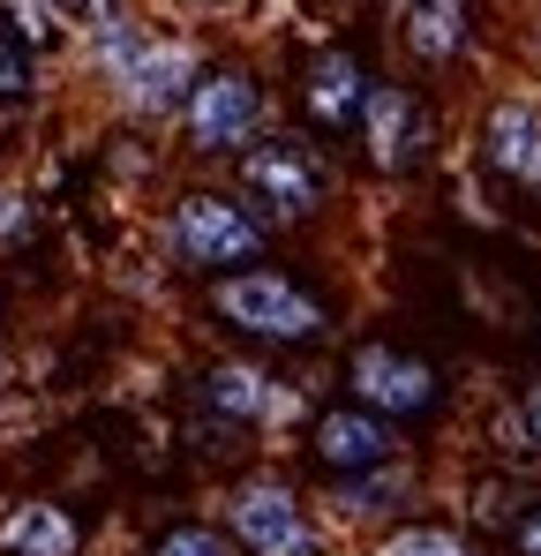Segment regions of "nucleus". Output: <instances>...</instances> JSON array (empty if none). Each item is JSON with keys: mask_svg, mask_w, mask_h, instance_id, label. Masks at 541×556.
<instances>
[{"mask_svg": "<svg viewBox=\"0 0 541 556\" xmlns=\"http://www.w3.org/2000/svg\"><path fill=\"white\" fill-rule=\"evenodd\" d=\"M466 38V0H406V53L414 61H451Z\"/></svg>", "mask_w": 541, "mask_h": 556, "instance_id": "11", "label": "nucleus"}, {"mask_svg": "<svg viewBox=\"0 0 541 556\" xmlns=\"http://www.w3.org/2000/svg\"><path fill=\"white\" fill-rule=\"evenodd\" d=\"M234 534L256 556H316L309 527H301V504H293L278 481H249V489L234 496Z\"/></svg>", "mask_w": 541, "mask_h": 556, "instance_id": "4", "label": "nucleus"}, {"mask_svg": "<svg viewBox=\"0 0 541 556\" xmlns=\"http://www.w3.org/2000/svg\"><path fill=\"white\" fill-rule=\"evenodd\" d=\"M256 218L249 211H234V203H218V195H180L174 211V249L188 264H241V256H256Z\"/></svg>", "mask_w": 541, "mask_h": 556, "instance_id": "2", "label": "nucleus"}, {"mask_svg": "<svg viewBox=\"0 0 541 556\" xmlns=\"http://www.w3.org/2000/svg\"><path fill=\"white\" fill-rule=\"evenodd\" d=\"M211 406H218V414H264L270 391H264L256 369H218L211 376Z\"/></svg>", "mask_w": 541, "mask_h": 556, "instance_id": "14", "label": "nucleus"}, {"mask_svg": "<svg viewBox=\"0 0 541 556\" xmlns=\"http://www.w3.org/2000/svg\"><path fill=\"white\" fill-rule=\"evenodd\" d=\"M256 113H264V91L249 76H211V84H196V98H188V136L203 151H226V143H249Z\"/></svg>", "mask_w": 541, "mask_h": 556, "instance_id": "5", "label": "nucleus"}, {"mask_svg": "<svg viewBox=\"0 0 541 556\" xmlns=\"http://www.w3.org/2000/svg\"><path fill=\"white\" fill-rule=\"evenodd\" d=\"M376 556H466V542L451 527H406V534H391Z\"/></svg>", "mask_w": 541, "mask_h": 556, "instance_id": "15", "label": "nucleus"}, {"mask_svg": "<svg viewBox=\"0 0 541 556\" xmlns=\"http://www.w3.org/2000/svg\"><path fill=\"white\" fill-rule=\"evenodd\" d=\"M354 391L376 406V414H422L437 399V369L429 362H406L391 346H361L354 354Z\"/></svg>", "mask_w": 541, "mask_h": 556, "instance_id": "6", "label": "nucleus"}, {"mask_svg": "<svg viewBox=\"0 0 541 556\" xmlns=\"http://www.w3.org/2000/svg\"><path fill=\"white\" fill-rule=\"evenodd\" d=\"M361 98H368V84H361V68L347 61V53H324V61L309 68V113H316V121L347 128V121L361 113Z\"/></svg>", "mask_w": 541, "mask_h": 556, "instance_id": "10", "label": "nucleus"}, {"mask_svg": "<svg viewBox=\"0 0 541 556\" xmlns=\"http://www.w3.org/2000/svg\"><path fill=\"white\" fill-rule=\"evenodd\" d=\"M203 8H218V0H203Z\"/></svg>", "mask_w": 541, "mask_h": 556, "instance_id": "23", "label": "nucleus"}, {"mask_svg": "<svg viewBox=\"0 0 541 556\" xmlns=\"http://www.w3.org/2000/svg\"><path fill=\"white\" fill-rule=\"evenodd\" d=\"M53 15H76V23H98V15H113V0H53Z\"/></svg>", "mask_w": 541, "mask_h": 556, "instance_id": "20", "label": "nucleus"}, {"mask_svg": "<svg viewBox=\"0 0 541 556\" xmlns=\"http://www.w3.org/2000/svg\"><path fill=\"white\" fill-rule=\"evenodd\" d=\"M218 316H234L241 331H264V339H309V331H324V308L301 286H286L278 271L226 278L218 286Z\"/></svg>", "mask_w": 541, "mask_h": 556, "instance_id": "1", "label": "nucleus"}, {"mask_svg": "<svg viewBox=\"0 0 541 556\" xmlns=\"http://www.w3.org/2000/svg\"><path fill=\"white\" fill-rule=\"evenodd\" d=\"M15 226H23V203H15V195H0V233H15Z\"/></svg>", "mask_w": 541, "mask_h": 556, "instance_id": "21", "label": "nucleus"}, {"mask_svg": "<svg viewBox=\"0 0 541 556\" xmlns=\"http://www.w3.org/2000/svg\"><path fill=\"white\" fill-rule=\"evenodd\" d=\"M0 98H30V53L15 38H0Z\"/></svg>", "mask_w": 541, "mask_h": 556, "instance_id": "16", "label": "nucleus"}, {"mask_svg": "<svg viewBox=\"0 0 541 556\" xmlns=\"http://www.w3.org/2000/svg\"><path fill=\"white\" fill-rule=\"evenodd\" d=\"M241 188H249L256 203H270V211L301 218V211L324 203V166H316L301 143H256V151L241 159Z\"/></svg>", "mask_w": 541, "mask_h": 556, "instance_id": "3", "label": "nucleus"}, {"mask_svg": "<svg viewBox=\"0 0 541 556\" xmlns=\"http://www.w3.org/2000/svg\"><path fill=\"white\" fill-rule=\"evenodd\" d=\"M481 143H489V166L496 174H512V181H541V113L534 105H496L489 113V128H481Z\"/></svg>", "mask_w": 541, "mask_h": 556, "instance_id": "8", "label": "nucleus"}, {"mask_svg": "<svg viewBox=\"0 0 541 556\" xmlns=\"http://www.w3.org/2000/svg\"><path fill=\"white\" fill-rule=\"evenodd\" d=\"M316 452H324V466H383L391 459V429L368 421V414H324Z\"/></svg>", "mask_w": 541, "mask_h": 556, "instance_id": "9", "label": "nucleus"}, {"mask_svg": "<svg viewBox=\"0 0 541 556\" xmlns=\"http://www.w3.org/2000/svg\"><path fill=\"white\" fill-rule=\"evenodd\" d=\"M361 113H368V151H376V166H414V151L429 143V113L414 105V91H399V84H376V91L361 98Z\"/></svg>", "mask_w": 541, "mask_h": 556, "instance_id": "7", "label": "nucleus"}, {"mask_svg": "<svg viewBox=\"0 0 541 556\" xmlns=\"http://www.w3.org/2000/svg\"><path fill=\"white\" fill-rule=\"evenodd\" d=\"M128 98H136L143 113L180 105V98H188V46H143V61L128 68Z\"/></svg>", "mask_w": 541, "mask_h": 556, "instance_id": "12", "label": "nucleus"}, {"mask_svg": "<svg viewBox=\"0 0 541 556\" xmlns=\"http://www.w3.org/2000/svg\"><path fill=\"white\" fill-rule=\"evenodd\" d=\"M519 542H527V556H541V519H527V534H519Z\"/></svg>", "mask_w": 541, "mask_h": 556, "instance_id": "22", "label": "nucleus"}, {"mask_svg": "<svg viewBox=\"0 0 541 556\" xmlns=\"http://www.w3.org/2000/svg\"><path fill=\"white\" fill-rule=\"evenodd\" d=\"M0 542L15 556H76V527H68V511H53V504H23V511L0 527Z\"/></svg>", "mask_w": 541, "mask_h": 556, "instance_id": "13", "label": "nucleus"}, {"mask_svg": "<svg viewBox=\"0 0 541 556\" xmlns=\"http://www.w3.org/2000/svg\"><path fill=\"white\" fill-rule=\"evenodd\" d=\"M512 429H519V444H534V452H541V383L519 399V421H512Z\"/></svg>", "mask_w": 541, "mask_h": 556, "instance_id": "19", "label": "nucleus"}, {"mask_svg": "<svg viewBox=\"0 0 541 556\" xmlns=\"http://www.w3.org/2000/svg\"><path fill=\"white\" fill-rule=\"evenodd\" d=\"M159 556H226V542H218V534H203V527H180V534L159 542Z\"/></svg>", "mask_w": 541, "mask_h": 556, "instance_id": "18", "label": "nucleus"}, {"mask_svg": "<svg viewBox=\"0 0 541 556\" xmlns=\"http://www.w3.org/2000/svg\"><path fill=\"white\" fill-rule=\"evenodd\" d=\"M8 8H15L23 46H46V38H53V0H8Z\"/></svg>", "mask_w": 541, "mask_h": 556, "instance_id": "17", "label": "nucleus"}]
</instances>
